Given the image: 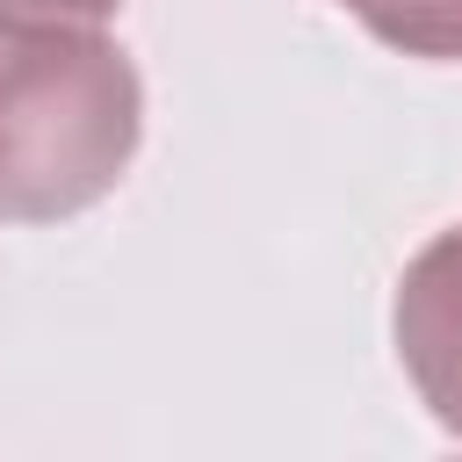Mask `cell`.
<instances>
[{"label":"cell","instance_id":"1","mask_svg":"<svg viewBox=\"0 0 462 462\" xmlns=\"http://www.w3.org/2000/svg\"><path fill=\"white\" fill-rule=\"evenodd\" d=\"M144 87L94 22H0V224L94 209L137 159Z\"/></svg>","mask_w":462,"mask_h":462},{"label":"cell","instance_id":"2","mask_svg":"<svg viewBox=\"0 0 462 462\" xmlns=\"http://www.w3.org/2000/svg\"><path fill=\"white\" fill-rule=\"evenodd\" d=\"M390 339H397V361L419 390V404L462 433V224L440 231L397 282V303H390Z\"/></svg>","mask_w":462,"mask_h":462},{"label":"cell","instance_id":"3","mask_svg":"<svg viewBox=\"0 0 462 462\" xmlns=\"http://www.w3.org/2000/svg\"><path fill=\"white\" fill-rule=\"evenodd\" d=\"M404 58H462V0H332Z\"/></svg>","mask_w":462,"mask_h":462},{"label":"cell","instance_id":"4","mask_svg":"<svg viewBox=\"0 0 462 462\" xmlns=\"http://www.w3.org/2000/svg\"><path fill=\"white\" fill-rule=\"evenodd\" d=\"M123 0H0V22H108Z\"/></svg>","mask_w":462,"mask_h":462}]
</instances>
